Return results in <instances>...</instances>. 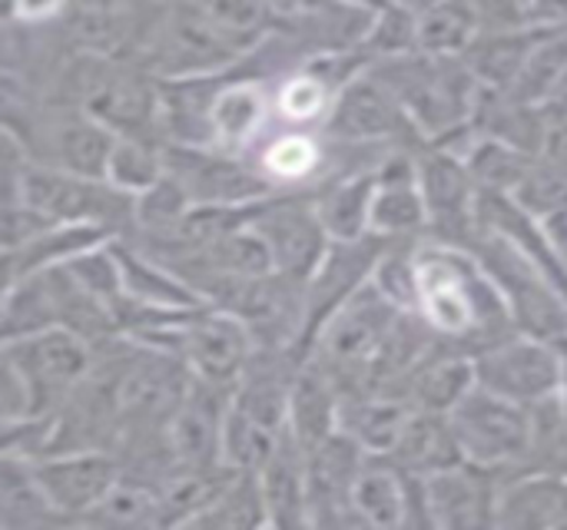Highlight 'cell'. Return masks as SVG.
Instances as JSON below:
<instances>
[{
    "mask_svg": "<svg viewBox=\"0 0 567 530\" xmlns=\"http://www.w3.org/2000/svg\"><path fill=\"white\" fill-rule=\"evenodd\" d=\"M412 269L415 315H422L449 352L472 358L518 332L505 299L468 249L422 236L412 242Z\"/></svg>",
    "mask_w": 567,
    "mask_h": 530,
    "instance_id": "1",
    "label": "cell"
},
{
    "mask_svg": "<svg viewBox=\"0 0 567 530\" xmlns=\"http://www.w3.org/2000/svg\"><path fill=\"white\" fill-rule=\"evenodd\" d=\"M369 73L382 80L425 143H445L468 126L478 80L462 56L409 50L369 60Z\"/></svg>",
    "mask_w": 567,
    "mask_h": 530,
    "instance_id": "2",
    "label": "cell"
},
{
    "mask_svg": "<svg viewBox=\"0 0 567 530\" xmlns=\"http://www.w3.org/2000/svg\"><path fill=\"white\" fill-rule=\"evenodd\" d=\"M468 252L478 259L492 285L508 305V315L518 332L558 342L567 335V289L555 282L528 252H522L505 236L478 229L468 242Z\"/></svg>",
    "mask_w": 567,
    "mask_h": 530,
    "instance_id": "3",
    "label": "cell"
},
{
    "mask_svg": "<svg viewBox=\"0 0 567 530\" xmlns=\"http://www.w3.org/2000/svg\"><path fill=\"white\" fill-rule=\"evenodd\" d=\"M449 418H452V428L458 435V445L468 465L495 471V475L532 468V448H535L532 405L508 402L475 385L449 412Z\"/></svg>",
    "mask_w": 567,
    "mask_h": 530,
    "instance_id": "4",
    "label": "cell"
},
{
    "mask_svg": "<svg viewBox=\"0 0 567 530\" xmlns=\"http://www.w3.org/2000/svg\"><path fill=\"white\" fill-rule=\"evenodd\" d=\"M0 345L7 349V355L13 358V365L27 385V402H30L33 422L56 415L93 368L90 342L60 325L0 342Z\"/></svg>",
    "mask_w": 567,
    "mask_h": 530,
    "instance_id": "5",
    "label": "cell"
},
{
    "mask_svg": "<svg viewBox=\"0 0 567 530\" xmlns=\"http://www.w3.org/2000/svg\"><path fill=\"white\" fill-rule=\"evenodd\" d=\"M475 385L518 405H538L565 392V365L558 342L512 332L472 355Z\"/></svg>",
    "mask_w": 567,
    "mask_h": 530,
    "instance_id": "6",
    "label": "cell"
},
{
    "mask_svg": "<svg viewBox=\"0 0 567 530\" xmlns=\"http://www.w3.org/2000/svg\"><path fill=\"white\" fill-rule=\"evenodd\" d=\"M322 133L342 146L362 149H399L425 143L405 119L395 96L382 86V80L369 73V66L332 96V106L322 119Z\"/></svg>",
    "mask_w": 567,
    "mask_h": 530,
    "instance_id": "7",
    "label": "cell"
},
{
    "mask_svg": "<svg viewBox=\"0 0 567 530\" xmlns=\"http://www.w3.org/2000/svg\"><path fill=\"white\" fill-rule=\"evenodd\" d=\"M20 202L47 216L50 222H80L113 229L133 222V196L106 179H86L50 166H30L20 173Z\"/></svg>",
    "mask_w": 567,
    "mask_h": 530,
    "instance_id": "8",
    "label": "cell"
},
{
    "mask_svg": "<svg viewBox=\"0 0 567 530\" xmlns=\"http://www.w3.org/2000/svg\"><path fill=\"white\" fill-rule=\"evenodd\" d=\"M252 53L246 43L229 37L219 23H213L193 0H179L169 7L159 33L156 50L150 56L153 70L166 80H189V76H216Z\"/></svg>",
    "mask_w": 567,
    "mask_h": 530,
    "instance_id": "9",
    "label": "cell"
},
{
    "mask_svg": "<svg viewBox=\"0 0 567 530\" xmlns=\"http://www.w3.org/2000/svg\"><path fill=\"white\" fill-rule=\"evenodd\" d=\"M415 183L425 202L429 239L462 246L475 239V206H478V186L458 153L439 143H422L415 153Z\"/></svg>",
    "mask_w": 567,
    "mask_h": 530,
    "instance_id": "10",
    "label": "cell"
},
{
    "mask_svg": "<svg viewBox=\"0 0 567 530\" xmlns=\"http://www.w3.org/2000/svg\"><path fill=\"white\" fill-rule=\"evenodd\" d=\"M249 226L266 239L272 269L302 285L332 242L326 226L319 222L312 193H286L262 199Z\"/></svg>",
    "mask_w": 567,
    "mask_h": 530,
    "instance_id": "11",
    "label": "cell"
},
{
    "mask_svg": "<svg viewBox=\"0 0 567 530\" xmlns=\"http://www.w3.org/2000/svg\"><path fill=\"white\" fill-rule=\"evenodd\" d=\"M252 352L256 342L249 329L233 312L213 305L189 312L176 339V355L186 362L189 375L219 388H236Z\"/></svg>",
    "mask_w": 567,
    "mask_h": 530,
    "instance_id": "12",
    "label": "cell"
},
{
    "mask_svg": "<svg viewBox=\"0 0 567 530\" xmlns=\"http://www.w3.org/2000/svg\"><path fill=\"white\" fill-rule=\"evenodd\" d=\"M392 239L365 232L355 239H332L326 256L319 259L316 272L306 279V342L302 352L309 355V345L316 332L326 325V319L352 299L365 282H372L375 262L382 259L385 246Z\"/></svg>",
    "mask_w": 567,
    "mask_h": 530,
    "instance_id": "13",
    "label": "cell"
},
{
    "mask_svg": "<svg viewBox=\"0 0 567 530\" xmlns=\"http://www.w3.org/2000/svg\"><path fill=\"white\" fill-rule=\"evenodd\" d=\"M30 475L43 501L60 518L83 521L103 501V495L120 481V461L100 448H70L30 461Z\"/></svg>",
    "mask_w": 567,
    "mask_h": 530,
    "instance_id": "14",
    "label": "cell"
},
{
    "mask_svg": "<svg viewBox=\"0 0 567 530\" xmlns=\"http://www.w3.org/2000/svg\"><path fill=\"white\" fill-rule=\"evenodd\" d=\"M163 169L186 186L193 202L249 206L276 196V186L262 176L259 166L252 169L229 153H209V146H173L163 153Z\"/></svg>",
    "mask_w": 567,
    "mask_h": 530,
    "instance_id": "15",
    "label": "cell"
},
{
    "mask_svg": "<svg viewBox=\"0 0 567 530\" xmlns=\"http://www.w3.org/2000/svg\"><path fill=\"white\" fill-rule=\"evenodd\" d=\"M365 451L339 428L306 451L309 528H355L352 485L365 465Z\"/></svg>",
    "mask_w": 567,
    "mask_h": 530,
    "instance_id": "16",
    "label": "cell"
},
{
    "mask_svg": "<svg viewBox=\"0 0 567 530\" xmlns=\"http://www.w3.org/2000/svg\"><path fill=\"white\" fill-rule=\"evenodd\" d=\"M233 388H219L189 378V388L166 422V451L176 468H216L219 465V432L229 408Z\"/></svg>",
    "mask_w": 567,
    "mask_h": 530,
    "instance_id": "17",
    "label": "cell"
},
{
    "mask_svg": "<svg viewBox=\"0 0 567 530\" xmlns=\"http://www.w3.org/2000/svg\"><path fill=\"white\" fill-rule=\"evenodd\" d=\"M502 478L505 475L475 468L468 461L432 478H422L429 524L442 530L495 528V498Z\"/></svg>",
    "mask_w": 567,
    "mask_h": 530,
    "instance_id": "18",
    "label": "cell"
},
{
    "mask_svg": "<svg viewBox=\"0 0 567 530\" xmlns=\"http://www.w3.org/2000/svg\"><path fill=\"white\" fill-rule=\"evenodd\" d=\"M495 528L561 530L567 528L565 468H522L498 481Z\"/></svg>",
    "mask_w": 567,
    "mask_h": 530,
    "instance_id": "19",
    "label": "cell"
},
{
    "mask_svg": "<svg viewBox=\"0 0 567 530\" xmlns=\"http://www.w3.org/2000/svg\"><path fill=\"white\" fill-rule=\"evenodd\" d=\"M385 458L402 475H412V478H432L439 471L465 465L452 418L442 412H422V408L409 412V418Z\"/></svg>",
    "mask_w": 567,
    "mask_h": 530,
    "instance_id": "20",
    "label": "cell"
},
{
    "mask_svg": "<svg viewBox=\"0 0 567 530\" xmlns=\"http://www.w3.org/2000/svg\"><path fill=\"white\" fill-rule=\"evenodd\" d=\"M83 113L116 136L143 139L153 123H159V93L136 76L110 73L86 86Z\"/></svg>",
    "mask_w": 567,
    "mask_h": 530,
    "instance_id": "21",
    "label": "cell"
},
{
    "mask_svg": "<svg viewBox=\"0 0 567 530\" xmlns=\"http://www.w3.org/2000/svg\"><path fill=\"white\" fill-rule=\"evenodd\" d=\"M266 521L269 528H309V501H306V451L282 428L272 455L256 471Z\"/></svg>",
    "mask_w": 567,
    "mask_h": 530,
    "instance_id": "22",
    "label": "cell"
},
{
    "mask_svg": "<svg viewBox=\"0 0 567 530\" xmlns=\"http://www.w3.org/2000/svg\"><path fill=\"white\" fill-rule=\"evenodd\" d=\"M542 37H545V30H538L532 23L478 30L472 37V43L462 50V60L472 70V76L478 80V86L512 90V83L518 80L522 66L528 63V56Z\"/></svg>",
    "mask_w": 567,
    "mask_h": 530,
    "instance_id": "23",
    "label": "cell"
},
{
    "mask_svg": "<svg viewBox=\"0 0 567 530\" xmlns=\"http://www.w3.org/2000/svg\"><path fill=\"white\" fill-rule=\"evenodd\" d=\"M339 388L326 375V368L316 358H302L292 388H289V412H286V432L309 451L322 438H329L339 428Z\"/></svg>",
    "mask_w": 567,
    "mask_h": 530,
    "instance_id": "24",
    "label": "cell"
},
{
    "mask_svg": "<svg viewBox=\"0 0 567 530\" xmlns=\"http://www.w3.org/2000/svg\"><path fill=\"white\" fill-rule=\"evenodd\" d=\"M269 93L259 80H233L219 83L209 103V126H213V146H223L226 153L243 149L252 143L269 116Z\"/></svg>",
    "mask_w": 567,
    "mask_h": 530,
    "instance_id": "25",
    "label": "cell"
},
{
    "mask_svg": "<svg viewBox=\"0 0 567 530\" xmlns=\"http://www.w3.org/2000/svg\"><path fill=\"white\" fill-rule=\"evenodd\" d=\"M120 269V285L123 299L136 305H153V309H199L206 305L173 269L146 256L143 249H130L123 242H110Z\"/></svg>",
    "mask_w": 567,
    "mask_h": 530,
    "instance_id": "26",
    "label": "cell"
},
{
    "mask_svg": "<svg viewBox=\"0 0 567 530\" xmlns=\"http://www.w3.org/2000/svg\"><path fill=\"white\" fill-rule=\"evenodd\" d=\"M409 405L392 395H346L339 402V432L365 455L385 458L409 418Z\"/></svg>",
    "mask_w": 567,
    "mask_h": 530,
    "instance_id": "27",
    "label": "cell"
},
{
    "mask_svg": "<svg viewBox=\"0 0 567 530\" xmlns=\"http://www.w3.org/2000/svg\"><path fill=\"white\" fill-rule=\"evenodd\" d=\"M116 146V133L90 119L86 113L56 119L50 133V163L53 169L86 176V179H106V163Z\"/></svg>",
    "mask_w": 567,
    "mask_h": 530,
    "instance_id": "28",
    "label": "cell"
},
{
    "mask_svg": "<svg viewBox=\"0 0 567 530\" xmlns=\"http://www.w3.org/2000/svg\"><path fill=\"white\" fill-rule=\"evenodd\" d=\"M475 388V368L468 355L449 352L445 345L415 368V375L409 378L402 402L409 408H422V412H442L449 415L468 392Z\"/></svg>",
    "mask_w": 567,
    "mask_h": 530,
    "instance_id": "29",
    "label": "cell"
},
{
    "mask_svg": "<svg viewBox=\"0 0 567 530\" xmlns=\"http://www.w3.org/2000/svg\"><path fill=\"white\" fill-rule=\"evenodd\" d=\"M468 126L478 136H492V139L512 143V146H518L525 153H535L538 143H542V113H538V106L512 96L508 90L478 86Z\"/></svg>",
    "mask_w": 567,
    "mask_h": 530,
    "instance_id": "30",
    "label": "cell"
},
{
    "mask_svg": "<svg viewBox=\"0 0 567 530\" xmlns=\"http://www.w3.org/2000/svg\"><path fill=\"white\" fill-rule=\"evenodd\" d=\"M355 528H402L405 524V475L389 458H365L352 485Z\"/></svg>",
    "mask_w": 567,
    "mask_h": 530,
    "instance_id": "31",
    "label": "cell"
},
{
    "mask_svg": "<svg viewBox=\"0 0 567 530\" xmlns=\"http://www.w3.org/2000/svg\"><path fill=\"white\" fill-rule=\"evenodd\" d=\"M372 196H375V169H362V173H349V176L322 183L312 193V202L329 239L365 236Z\"/></svg>",
    "mask_w": 567,
    "mask_h": 530,
    "instance_id": "32",
    "label": "cell"
},
{
    "mask_svg": "<svg viewBox=\"0 0 567 530\" xmlns=\"http://www.w3.org/2000/svg\"><path fill=\"white\" fill-rule=\"evenodd\" d=\"M186 528H269L256 475L252 471H233L229 481L209 498V505L199 515H193V521Z\"/></svg>",
    "mask_w": 567,
    "mask_h": 530,
    "instance_id": "33",
    "label": "cell"
},
{
    "mask_svg": "<svg viewBox=\"0 0 567 530\" xmlns=\"http://www.w3.org/2000/svg\"><path fill=\"white\" fill-rule=\"evenodd\" d=\"M336 93L339 90L312 63H306V66L292 70L289 76H282V83L272 96V110L292 126H312V123L326 119Z\"/></svg>",
    "mask_w": 567,
    "mask_h": 530,
    "instance_id": "34",
    "label": "cell"
},
{
    "mask_svg": "<svg viewBox=\"0 0 567 530\" xmlns=\"http://www.w3.org/2000/svg\"><path fill=\"white\" fill-rule=\"evenodd\" d=\"M282 432H269L266 425L252 422L246 412H239L229 398V408L223 415V432H219V465L233 471H259L262 461L272 455L276 438Z\"/></svg>",
    "mask_w": 567,
    "mask_h": 530,
    "instance_id": "35",
    "label": "cell"
},
{
    "mask_svg": "<svg viewBox=\"0 0 567 530\" xmlns=\"http://www.w3.org/2000/svg\"><path fill=\"white\" fill-rule=\"evenodd\" d=\"M567 76V33H545L532 50L528 63L522 66L518 80L512 83V96L538 106Z\"/></svg>",
    "mask_w": 567,
    "mask_h": 530,
    "instance_id": "36",
    "label": "cell"
},
{
    "mask_svg": "<svg viewBox=\"0 0 567 530\" xmlns=\"http://www.w3.org/2000/svg\"><path fill=\"white\" fill-rule=\"evenodd\" d=\"M475 33L478 27L449 0H439L422 13H415V50L462 56V50L472 43Z\"/></svg>",
    "mask_w": 567,
    "mask_h": 530,
    "instance_id": "37",
    "label": "cell"
},
{
    "mask_svg": "<svg viewBox=\"0 0 567 530\" xmlns=\"http://www.w3.org/2000/svg\"><path fill=\"white\" fill-rule=\"evenodd\" d=\"M189 206H193V199H189L186 186L163 169V176L153 186H146L143 193L133 196V222L140 226L143 236H163L186 216Z\"/></svg>",
    "mask_w": 567,
    "mask_h": 530,
    "instance_id": "38",
    "label": "cell"
},
{
    "mask_svg": "<svg viewBox=\"0 0 567 530\" xmlns=\"http://www.w3.org/2000/svg\"><path fill=\"white\" fill-rule=\"evenodd\" d=\"M163 176V153H156L146 139L116 136V146L106 163V183L136 196Z\"/></svg>",
    "mask_w": 567,
    "mask_h": 530,
    "instance_id": "39",
    "label": "cell"
},
{
    "mask_svg": "<svg viewBox=\"0 0 567 530\" xmlns=\"http://www.w3.org/2000/svg\"><path fill=\"white\" fill-rule=\"evenodd\" d=\"M193 3L249 50H256L276 23L269 0H193Z\"/></svg>",
    "mask_w": 567,
    "mask_h": 530,
    "instance_id": "40",
    "label": "cell"
},
{
    "mask_svg": "<svg viewBox=\"0 0 567 530\" xmlns=\"http://www.w3.org/2000/svg\"><path fill=\"white\" fill-rule=\"evenodd\" d=\"M156 518H159L156 491H150L143 485H126L123 475H120V481L103 495V501L83 521L116 524V528H136V524H156Z\"/></svg>",
    "mask_w": 567,
    "mask_h": 530,
    "instance_id": "41",
    "label": "cell"
},
{
    "mask_svg": "<svg viewBox=\"0 0 567 530\" xmlns=\"http://www.w3.org/2000/svg\"><path fill=\"white\" fill-rule=\"evenodd\" d=\"M362 50L375 60V56H392V53H409L415 50V13L405 7H382L372 17V27L365 33Z\"/></svg>",
    "mask_w": 567,
    "mask_h": 530,
    "instance_id": "42",
    "label": "cell"
},
{
    "mask_svg": "<svg viewBox=\"0 0 567 530\" xmlns=\"http://www.w3.org/2000/svg\"><path fill=\"white\" fill-rule=\"evenodd\" d=\"M53 222L47 216H40L37 209H30L27 202H10L0 206V256L20 249L27 239H33L37 232L50 229Z\"/></svg>",
    "mask_w": 567,
    "mask_h": 530,
    "instance_id": "43",
    "label": "cell"
},
{
    "mask_svg": "<svg viewBox=\"0 0 567 530\" xmlns=\"http://www.w3.org/2000/svg\"><path fill=\"white\" fill-rule=\"evenodd\" d=\"M449 3H455L478 30L525 23V3L522 0H449Z\"/></svg>",
    "mask_w": 567,
    "mask_h": 530,
    "instance_id": "44",
    "label": "cell"
},
{
    "mask_svg": "<svg viewBox=\"0 0 567 530\" xmlns=\"http://www.w3.org/2000/svg\"><path fill=\"white\" fill-rule=\"evenodd\" d=\"M525 23L545 33H567V0H525Z\"/></svg>",
    "mask_w": 567,
    "mask_h": 530,
    "instance_id": "45",
    "label": "cell"
},
{
    "mask_svg": "<svg viewBox=\"0 0 567 530\" xmlns=\"http://www.w3.org/2000/svg\"><path fill=\"white\" fill-rule=\"evenodd\" d=\"M10 7L20 20L40 23V20H50L53 13H60L63 0H10Z\"/></svg>",
    "mask_w": 567,
    "mask_h": 530,
    "instance_id": "46",
    "label": "cell"
},
{
    "mask_svg": "<svg viewBox=\"0 0 567 530\" xmlns=\"http://www.w3.org/2000/svg\"><path fill=\"white\" fill-rule=\"evenodd\" d=\"M10 202H20V173L0 163V206H10Z\"/></svg>",
    "mask_w": 567,
    "mask_h": 530,
    "instance_id": "47",
    "label": "cell"
},
{
    "mask_svg": "<svg viewBox=\"0 0 567 530\" xmlns=\"http://www.w3.org/2000/svg\"><path fill=\"white\" fill-rule=\"evenodd\" d=\"M389 3L405 7V10H412V13H422L425 7H432V3H439V0H389Z\"/></svg>",
    "mask_w": 567,
    "mask_h": 530,
    "instance_id": "48",
    "label": "cell"
},
{
    "mask_svg": "<svg viewBox=\"0 0 567 530\" xmlns=\"http://www.w3.org/2000/svg\"><path fill=\"white\" fill-rule=\"evenodd\" d=\"M522 3H525V0H522Z\"/></svg>",
    "mask_w": 567,
    "mask_h": 530,
    "instance_id": "49",
    "label": "cell"
}]
</instances>
